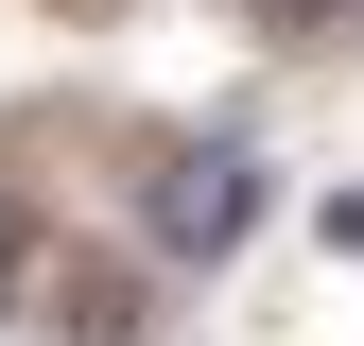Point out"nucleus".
Segmentation results:
<instances>
[{
  "instance_id": "nucleus-1",
  "label": "nucleus",
  "mask_w": 364,
  "mask_h": 346,
  "mask_svg": "<svg viewBox=\"0 0 364 346\" xmlns=\"http://www.w3.org/2000/svg\"><path fill=\"white\" fill-rule=\"evenodd\" d=\"M139 225H156V260H225V242L260 225V156H243V139H173Z\"/></svg>"
},
{
  "instance_id": "nucleus-2",
  "label": "nucleus",
  "mask_w": 364,
  "mask_h": 346,
  "mask_svg": "<svg viewBox=\"0 0 364 346\" xmlns=\"http://www.w3.org/2000/svg\"><path fill=\"white\" fill-rule=\"evenodd\" d=\"M312 18H330V0H260V35H312Z\"/></svg>"
},
{
  "instance_id": "nucleus-3",
  "label": "nucleus",
  "mask_w": 364,
  "mask_h": 346,
  "mask_svg": "<svg viewBox=\"0 0 364 346\" xmlns=\"http://www.w3.org/2000/svg\"><path fill=\"white\" fill-rule=\"evenodd\" d=\"M0 294H18V208H0Z\"/></svg>"
}]
</instances>
